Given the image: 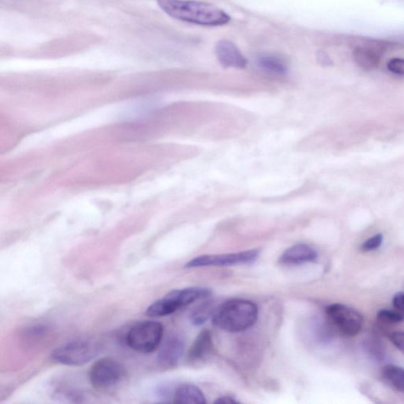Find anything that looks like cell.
Here are the masks:
<instances>
[{"label": "cell", "mask_w": 404, "mask_h": 404, "mask_svg": "<svg viewBox=\"0 0 404 404\" xmlns=\"http://www.w3.org/2000/svg\"><path fill=\"white\" fill-rule=\"evenodd\" d=\"M356 63L365 70H374L380 64V55L378 50L367 47H358L353 52Z\"/></svg>", "instance_id": "5bb4252c"}, {"label": "cell", "mask_w": 404, "mask_h": 404, "mask_svg": "<svg viewBox=\"0 0 404 404\" xmlns=\"http://www.w3.org/2000/svg\"><path fill=\"white\" fill-rule=\"evenodd\" d=\"M238 402L234 399V398L231 396H223L219 398L215 401V403H222V404H232V403H237Z\"/></svg>", "instance_id": "603a6c76"}, {"label": "cell", "mask_w": 404, "mask_h": 404, "mask_svg": "<svg viewBox=\"0 0 404 404\" xmlns=\"http://www.w3.org/2000/svg\"><path fill=\"white\" fill-rule=\"evenodd\" d=\"M387 67L389 71L395 75H404V59H392L387 64Z\"/></svg>", "instance_id": "ffe728a7"}, {"label": "cell", "mask_w": 404, "mask_h": 404, "mask_svg": "<svg viewBox=\"0 0 404 404\" xmlns=\"http://www.w3.org/2000/svg\"><path fill=\"white\" fill-rule=\"evenodd\" d=\"M215 53L219 63L224 68L244 69L248 60L239 48L228 40L219 41L215 47Z\"/></svg>", "instance_id": "9c48e42d"}, {"label": "cell", "mask_w": 404, "mask_h": 404, "mask_svg": "<svg viewBox=\"0 0 404 404\" xmlns=\"http://www.w3.org/2000/svg\"><path fill=\"white\" fill-rule=\"evenodd\" d=\"M100 347L93 341L77 340L55 349L50 358L55 362L71 367L83 366L98 356Z\"/></svg>", "instance_id": "8992f818"}, {"label": "cell", "mask_w": 404, "mask_h": 404, "mask_svg": "<svg viewBox=\"0 0 404 404\" xmlns=\"http://www.w3.org/2000/svg\"><path fill=\"white\" fill-rule=\"evenodd\" d=\"M184 343L177 336H171L160 347L157 362L160 366L170 368L176 366L183 356Z\"/></svg>", "instance_id": "30bf717a"}, {"label": "cell", "mask_w": 404, "mask_h": 404, "mask_svg": "<svg viewBox=\"0 0 404 404\" xmlns=\"http://www.w3.org/2000/svg\"><path fill=\"white\" fill-rule=\"evenodd\" d=\"M213 351L212 334L209 330L201 332L187 353V360L190 364L199 365L205 362Z\"/></svg>", "instance_id": "8fae6325"}, {"label": "cell", "mask_w": 404, "mask_h": 404, "mask_svg": "<svg viewBox=\"0 0 404 404\" xmlns=\"http://www.w3.org/2000/svg\"><path fill=\"white\" fill-rule=\"evenodd\" d=\"M258 250H250L235 254L222 255H204L194 258L186 264L188 268L207 266H230L254 261L259 255Z\"/></svg>", "instance_id": "ba28073f"}, {"label": "cell", "mask_w": 404, "mask_h": 404, "mask_svg": "<svg viewBox=\"0 0 404 404\" xmlns=\"http://www.w3.org/2000/svg\"><path fill=\"white\" fill-rule=\"evenodd\" d=\"M327 316L342 334L355 336L363 327V318L355 309L340 303L330 305Z\"/></svg>", "instance_id": "52a82bcc"}, {"label": "cell", "mask_w": 404, "mask_h": 404, "mask_svg": "<svg viewBox=\"0 0 404 404\" xmlns=\"http://www.w3.org/2000/svg\"><path fill=\"white\" fill-rule=\"evenodd\" d=\"M157 4L172 19L189 24L221 26L231 21L226 11L209 3L196 0H157Z\"/></svg>", "instance_id": "6da1fadb"}, {"label": "cell", "mask_w": 404, "mask_h": 404, "mask_svg": "<svg viewBox=\"0 0 404 404\" xmlns=\"http://www.w3.org/2000/svg\"><path fill=\"white\" fill-rule=\"evenodd\" d=\"M95 389L103 392H115L126 383L127 370L123 365L111 358H103L95 362L89 374Z\"/></svg>", "instance_id": "3957f363"}, {"label": "cell", "mask_w": 404, "mask_h": 404, "mask_svg": "<svg viewBox=\"0 0 404 404\" xmlns=\"http://www.w3.org/2000/svg\"><path fill=\"white\" fill-rule=\"evenodd\" d=\"M383 375L394 389L404 394V368L387 365L383 369Z\"/></svg>", "instance_id": "2e32d148"}, {"label": "cell", "mask_w": 404, "mask_h": 404, "mask_svg": "<svg viewBox=\"0 0 404 404\" xmlns=\"http://www.w3.org/2000/svg\"><path fill=\"white\" fill-rule=\"evenodd\" d=\"M317 257V252L310 246L297 244L284 252L279 258V262L286 266H296L315 261Z\"/></svg>", "instance_id": "7c38bea8"}, {"label": "cell", "mask_w": 404, "mask_h": 404, "mask_svg": "<svg viewBox=\"0 0 404 404\" xmlns=\"http://www.w3.org/2000/svg\"><path fill=\"white\" fill-rule=\"evenodd\" d=\"M383 242V235L377 234L374 235L371 238L365 241L361 246V250L364 252H369L377 250L380 248Z\"/></svg>", "instance_id": "d6986e66"}, {"label": "cell", "mask_w": 404, "mask_h": 404, "mask_svg": "<svg viewBox=\"0 0 404 404\" xmlns=\"http://www.w3.org/2000/svg\"><path fill=\"white\" fill-rule=\"evenodd\" d=\"M391 340L404 355V332H395L392 333L391 335Z\"/></svg>", "instance_id": "7402d4cb"}, {"label": "cell", "mask_w": 404, "mask_h": 404, "mask_svg": "<svg viewBox=\"0 0 404 404\" xmlns=\"http://www.w3.org/2000/svg\"><path fill=\"white\" fill-rule=\"evenodd\" d=\"M378 318L380 322L390 324L400 323L404 320V317L399 312L387 310V309L378 311Z\"/></svg>", "instance_id": "ac0fdd59"}, {"label": "cell", "mask_w": 404, "mask_h": 404, "mask_svg": "<svg viewBox=\"0 0 404 404\" xmlns=\"http://www.w3.org/2000/svg\"><path fill=\"white\" fill-rule=\"evenodd\" d=\"M392 304L395 308V311L399 312L404 317V293H398L392 300Z\"/></svg>", "instance_id": "44dd1931"}, {"label": "cell", "mask_w": 404, "mask_h": 404, "mask_svg": "<svg viewBox=\"0 0 404 404\" xmlns=\"http://www.w3.org/2000/svg\"><path fill=\"white\" fill-rule=\"evenodd\" d=\"M173 402L176 403L204 404L206 403L203 392L197 386L185 384L178 386L174 392Z\"/></svg>", "instance_id": "4fadbf2b"}, {"label": "cell", "mask_w": 404, "mask_h": 404, "mask_svg": "<svg viewBox=\"0 0 404 404\" xmlns=\"http://www.w3.org/2000/svg\"><path fill=\"white\" fill-rule=\"evenodd\" d=\"M214 311L215 310H213V306L210 302L202 303L201 305L195 308L192 314H190V320L195 325L204 324L210 317H212Z\"/></svg>", "instance_id": "e0dca14e"}, {"label": "cell", "mask_w": 404, "mask_h": 404, "mask_svg": "<svg viewBox=\"0 0 404 404\" xmlns=\"http://www.w3.org/2000/svg\"><path fill=\"white\" fill-rule=\"evenodd\" d=\"M257 63L261 69L270 72L272 74L284 75L288 71L286 62L277 55H261L257 58Z\"/></svg>", "instance_id": "9a60e30c"}, {"label": "cell", "mask_w": 404, "mask_h": 404, "mask_svg": "<svg viewBox=\"0 0 404 404\" xmlns=\"http://www.w3.org/2000/svg\"><path fill=\"white\" fill-rule=\"evenodd\" d=\"M164 327L157 322H140L128 331L126 342L131 349L144 354L155 351L160 347Z\"/></svg>", "instance_id": "5b68a950"}, {"label": "cell", "mask_w": 404, "mask_h": 404, "mask_svg": "<svg viewBox=\"0 0 404 404\" xmlns=\"http://www.w3.org/2000/svg\"><path fill=\"white\" fill-rule=\"evenodd\" d=\"M258 309L254 302L235 300L223 303L212 314V323L226 332L239 333L248 329L257 320Z\"/></svg>", "instance_id": "7a4b0ae2"}, {"label": "cell", "mask_w": 404, "mask_h": 404, "mask_svg": "<svg viewBox=\"0 0 404 404\" xmlns=\"http://www.w3.org/2000/svg\"><path fill=\"white\" fill-rule=\"evenodd\" d=\"M210 294V290L204 288H189L172 291L164 298L152 303L147 308V314L150 317L170 315L178 309L188 306L190 303L199 300L206 298Z\"/></svg>", "instance_id": "277c9868"}]
</instances>
